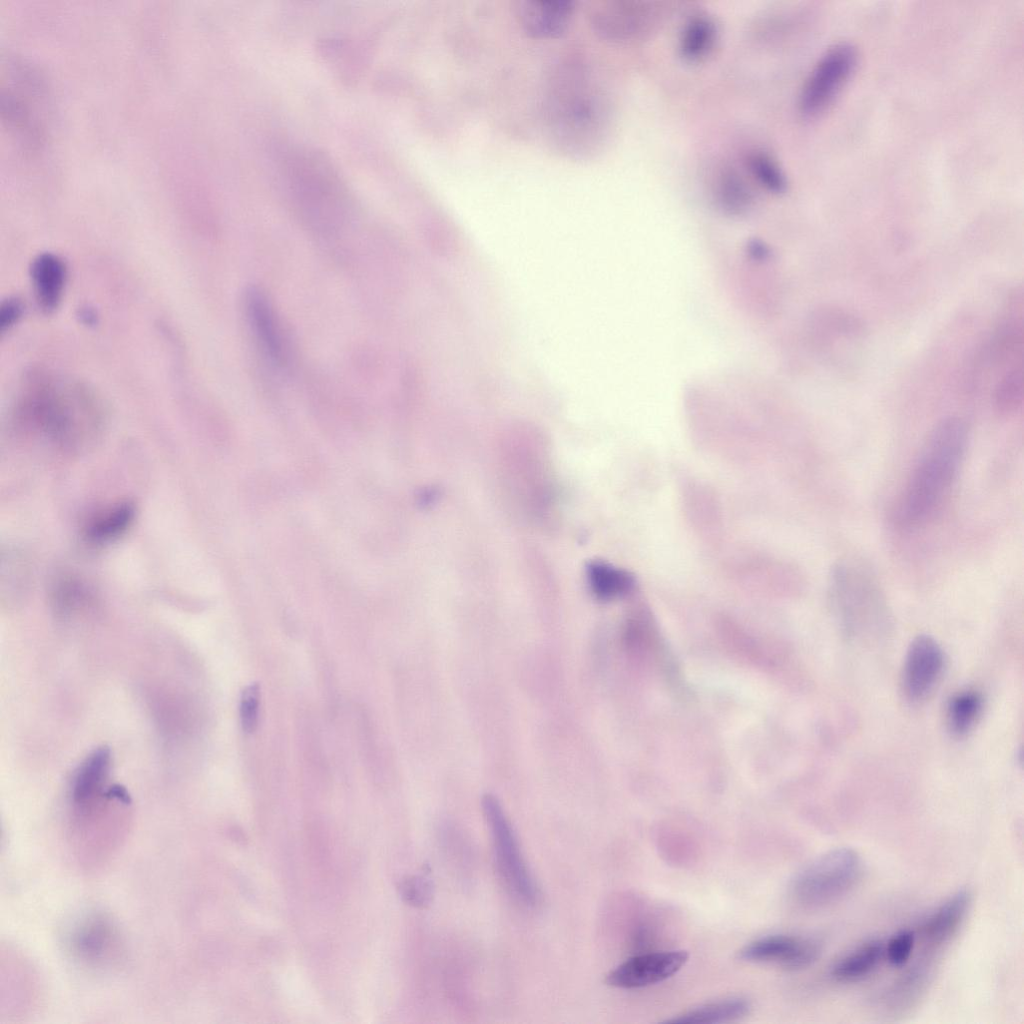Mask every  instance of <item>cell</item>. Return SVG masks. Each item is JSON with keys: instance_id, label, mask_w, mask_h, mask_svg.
I'll return each mask as SVG.
<instances>
[{"instance_id": "obj_1", "label": "cell", "mask_w": 1024, "mask_h": 1024, "mask_svg": "<svg viewBox=\"0 0 1024 1024\" xmlns=\"http://www.w3.org/2000/svg\"><path fill=\"white\" fill-rule=\"evenodd\" d=\"M17 412L24 426L65 452L89 448L102 426L99 404L89 391L43 376L30 381Z\"/></svg>"}, {"instance_id": "obj_2", "label": "cell", "mask_w": 1024, "mask_h": 1024, "mask_svg": "<svg viewBox=\"0 0 1024 1024\" xmlns=\"http://www.w3.org/2000/svg\"><path fill=\"white\" fill-rule=\"evenodd\" d=\"M967 440V426L960 418L949 417L935 426L904 491L899 507L902 524H920L934 513L955 480Z\"/></svg>"}, {"instance_id": "obj_3", "label": "cell", "mask_w": 1024, "mask_h": 1024, "mask_svg": "<svg viewBox=\"0 0 1024 1024\" xmlns=\"http://www.w3.org/2000/svg\"><path fill=\"white\" fill-rule=\"evenodd\" d=\"M862 870L859 854L852 848L832 849L806 865L791 885L793 898L808 908L830 905L845 896Z\"/></svg>"}, {"instance_id": "obj_4", "label": "cell", "mask_w": 1024, "mask_h": 1024, "mask_svg": "<svg viewBox=\"0 0 1024 1024\" xmlns=\"http://www.w3.org/2000/svg\"><path fill=\"white\" fill-rule=\"evenodd\" d=\"M288 160V187L299 209L321 214L325 208H342L345 186L326 156L305 149L296 151Z\"/></svg>"}, {"instance_id": "obj_5", "label": "cell", "mask_w": 1024, "mask_h": 1024, "mask_svg": "<svg viewBox=\"0 0 1024 1024\" xmlns=\"http://www.w3.org/2000/svg\"><path fill=\"white\" fill-rule=\"evenodd\" d=\"M482 810L492 839L495 865L506 890L527 906L535 904L537 890L522 857L515 833L498 799L486 794Z\"/></svg>"}, {"instance_id": "obj_6", "label": "cell", "mask_w": 1024, "mask_h": 1024, "mask_svg": "<svg viewBox=\"0 0 1024 1024\" xmlns=\"http://www.w3.org/2000/svg\"><path fill=\"white\" fill-rule=\"evenodd\" d=\"M831 580L836 610L847 629L855 630L881 618L884 612L882 597L868 575L854 566L838 564L833 569Z\"/></svg>"}, {"instance_id": "obj_7", "label": "cell", "mask_w": 1024, "mask_h": 1024, "mask_svg": "<svg viewBox=\"0 0 1024 1024\" xmlns=\"http://www.w3.org/2000/svg\"><path fill=\"white\" fill-rule=\"evenodd\" d=\"M856 64V51L846 43L830 48L818 61L800 94L801 111L811 115L824 109L838 93Z\"/></svg>"}, {"instance_id": "obj_8", "label": "cell", "mask_w": 1024, "mask_h": 1024, "mask_svg": "<svg viewBox=\"0 0 1024 1024\" xmlns=\"http://www.w3.org/2000/svg\"><path fill=\"white\" fill-rule=\"evenodd\" d=\"M821 951V944L816 939L772 934L746 944L739 950L738 958L750 963L774 964L786 970H800L816 962Z\"/></svg>"}, {"instance_id": "obj_9", "label": "cell", "mask_w": 1024, "mask_h": 1024, "mask_svg": "<svg viewBox=\"0 0 1024 1024\" xmlns=\"http://www.w3.org/2000/svg\"><path fill=\"white\" fill-rule=\"evenodd\" d=\"M686 950L644 952L615 967L606 977L612 987L635 989L662 982L676 974L688 961Z\"/></svg>"}, {"instance_id": "obj_10", "label": "cell", "mask_w": 1024, "mask_h": 1024, "mask_svg": "<svg viewBox=\"0 0 1024 1024\" xmlns=\"http://www.w3.org/2000/svg\"><path fill=\"white\" fill-rule=\"evenodd\" d=\"M245 313L261 353L275 368L288 364V350L273 306L264 292L250 288L245 296Z\"/></svg>"}, {"instance_id": "obj_11", "label": "cell", "mask_w": 1024, "mask_h": 1024, "mask_svg": "<svg viewBox=\"0 0 1024 1024\" xmlns=\"http://www.w3.org/2000/svg\"><path fill=\"white\" fill-rule=\"evenodd\" d=\"M944 664L942 649L928 635L917 636L906 653L902 688L907 699L919 701L926 697L936 684Z\"/></svg>"}, {"instance_id": "obj_12", "label": "cell", "mask_w": 1024, "mask_h": 1024, "mask_svg": "<svg viewBox=\"0 0 1024 1024\" xmlns=\"http://www.w3.org/2000/svg\"><path fill=\"white\" fill-rule=\"evenodd\" d=\"M573 9L571 1L526 0L518 4L516 15L530 36L553 38L567 29Z\"/></svg>"}, {"instance_id": "obj_13", "label": "cell", "mask_w": 1024, "mask_h": 1024, "mask_svg": "<svg viewBox=\"0 0 1024 1024\" xmlns=\"http://www.w3.org/2000/svg\"><path fill=\"white\" fill-rule=\"evenodd\" d=\"M30 278L39 308L46 313L54 311L61 301L67 279L63 260L53 253L39 254L31 263Z\"/></svg>"}, {"instance_id": "obj_14", "label": "cell", "mask_w": 1024, "mask_h": 1024, "mask_svg": "<svg viewBox=\"0 0 1024 1024\" xmlns=\"http://www.w3.org/2000/svg\"><path fill=\"white\" fill-rule=\"evenodd\" d=\"M71 944L75 954L82 960L96 964L109 960L117 947L113 926L106 919L98 917L88 919L77 927Z\"/></svg>"}, {"instance_id": "obj_15", "label": "cell", "mask_w": 1024, "mask_h": 1024, "mask_svg": "<svg viewBox=\"0 0 1024 1024\" xmlns=\"http://www.w3.org/2000/svg\"><path fill=\"white\" fill-rule=\"evenodd\" d=\"M111 767V751L102 746L92 751L79 765L72 781V800L79 807L86 806L99 794Z\"/></svg>"}, {"instance_id": "obj_16", "label": "cell", "mask_w": 1024, "mask_h": 1024, "mask_svg": "<svg viewBox=\"0 0 1024 1024\" xmlns=\"http://www.w3.org/2000/svg\"><path fill=\"white\" fill-rule=\"evenodd\" d=\"M970 903L971 895L967 890L952 895L923 923V938L933 945L948 941L966 916Z\"/></svg>"}, {"instance_id": "obj_17", "label": "cell", "mask_w": 1024, "mask_h": 1024, "mask_svg": "<svg viewBox=\"0 0 1024 1024\" xmlns=\"http://www.w3.org/2000/svg\"><path fill=\"white\" fill-rule=\"evenodd\" d=\"M591 24L596 33L607 39H623L638 30L639 8L624 2H606L593 9Z\"/></svg>"}, {"instance_id": "obj_18", "label": "cell", "mask_w": 1024, "mask_h": 1024, "mask_svg": "<svg viewBox=\"0 0 1024 1024\" xmlns=\"http://www.w3.org/2000/svg\"><path fill=\"white\" fill-rule=\"evenodd\" d=\"M750 1010L751 1002L748 999L733 996L698 1005L663 1022L671 1024L725 1023L745 1017Z\"/></svg>"}, {"instance_id": "obj_19", "label": "cell", "mask_w": 1024, "mask_h": 1024, "mask_svg": "<svg viewBox=\"0 0 1024 1024\" xmlns=\"http://www.w3.org/2000/svg\"><path fill=\"white\" fill-rule=\"evenodd\" d=\"M884 953L881 941L867 942L838 960L831 969V975L841 982L860 980L878 966Z\"/></svg>"}, {"instance_id": "obj_20", "label": "cell", "mask_w": 1024, "mask_h": 1024, "mask_svg": "<svg viewBox=\"0 0 1024 1024\" xmlns=\"http://www.w3.org/2000/svg\"><path fill=\"white\" fill-rule=\"evenodd\" d=\"M134 517V505L130 502H120L94 517L86 527L85 535L92 543L110 542L130 527Z\"/></svg>"}, {"instance_id": "obj_21", "label": "cell", "mask_w": 1024, "mask_h": 1024, "mask_svg": "<svg viewBox=\"0 0 1024 1024\" xmlns=\"http://www.w3.org/2000/svg\"><path fill=\"white\" fill-rule=\"evenodd\" d=\"M590 584L594 594L603 600L624 596L633 590L635 577L628 571L597 562L591 565Z\"/></svg>"}, {"instance_id": "obj_22", "label": "cell", "mask_w": 1024, "mask_h": 1024, "mask_svg": "<svg viewBox=\"0 0 1024 1024\" xmlns=\"http://www.w3.org/2000/svg\"><path fill=\"white\" fill-rule=\"evenodd\" d=\"M715 40L714 22L707 16H695L683 28L679 50L685 59L698 60L711 50Z\"/></svg>"}, {"instance_id": "obj_23", "label": "cell", "mask_w": 1024, "mask_h": 1024, "mask_svg": "<svg viewBox=\"0 0 1024 1024\" xmlns=\"http://www.w3.org/2000/svg\"><path fill=\"white\" fill-rule=\"evenodd\" d=\"M982 709V698L974 691L954 695L947 706L946 722L955 736L965 735L973 727Z\"/></svg>"}, {"instance_id": "obj_24", "label": "cell", "mask_w": 1024, "mask_h": 1024, "mask_svg": "<svg viewBox=\"0 0 1024 1024\" xmlns=\"http://www.w3.org/2000/svg\"><path fill=\"white\" fill-rule=\"evenodd\" d=\"M717 198L731 213L745 211L752 202V191L744 178L734 170L720 174L716 185Z\"/></svg>"}, {"instance_id": "obj_25", "label": "cell", "mask_w": 1024, "mask_h": 1024, "mask_svg": "<svg viewBox=\"0 0 1024 1024\" xmlns=\"http://www.w3.org/2000/svg\"><path fill=\"white\" fill-rule=\"evenodd\" d=\"M748 167L755 181L769 192L779 194L786 190V177L769 155L762 152L751 154L748 158Z\"/></svg>"}, {"instance_id": "obj_26", "label": "cell", "mask_w": 1024, "mask_h": 1024, "mask_svg": "<svg viewBox=\"0 0 1024 1024\" xmlns=\"http://www.w3.org/2000/svg\"><path fill=\"white\" fill-rule=\"evenodd\" d=\"M1023 381L1021 372L1007 375L996 392V407L1002 414L1015 411L1022 401Z\"/></svg>"}, {"instance_id": "obj_27", "label": "cell", "mask_w": 1024, "mask_h": 1024, "mask_svg": "<svg viewBox=\"0 0 1024 1024\" xmlns=\"http://www.w3.org/2000/svg\"><path fill=\"white\" fill-rule=\"evenodd\" d=\"M432 884L423 876H409L399 884L402 899L414 907H425L432 898Z\"/></svg>"}, {"instance_id": "obj_28", "label": "cell", "mask_w": 1024, "mask_h": 1024, "mask_svg": "<svg viewBox=\"0 0 1024 1024\" xmlns=\"http://www.w3.org/2000/svg\"><path fill=\"white\" fill-rule=\"evenodd\" d=\"M260 704V688L257 683L248 685L241 694L239 714L242 730L253 733L258 725V714Z\"/></svg>"}, {"instance_id": "obj_29", "label": "cell", "mask_w": 1024, "mask_h": 1024, "mask_svg": "<svg viewBox=\"0 0 1024 1024\" xmlns=\"http://www.w3.org/2000/svg\"><path fill=\"white\" fill-rule=\"evenodd\" d=\"M915 934L911 930H902L896 933L888 942L885 948L889 962L897 967L907 963L914 948Z\"/></svg>"}, {"instance_id": "obj_30", "label": "cell", "mask_w": 1024, "mask_h": 1024, "mask_svg": "<svg viewBox=\"0 0 1024 1024\" xmlns=\"http://www.w3.org/2000/svg\"><path fill=\"white\" fill-rule=\"evenodd\" d=\"M22 313V302L16 297L3 301L0 307V332L5 333L11 329L21 318Z\"/></svg>"}, {"instance_id": "obj_31", "label": "cell", "mask_w": 1024, "mask_h": 1024, "mask_svg": "<svg viewBox=\"0 0 1024 1024\" xmlns=\"http://www.w3.org/2000/svg\"><path fill=\"white\" fill-rule=\"evenodd\" d=\"M103 795L109 799H116L124 804L130 803V796L125 788L120 785H113L108 788Z\"/></svg>"}]
</instances>
